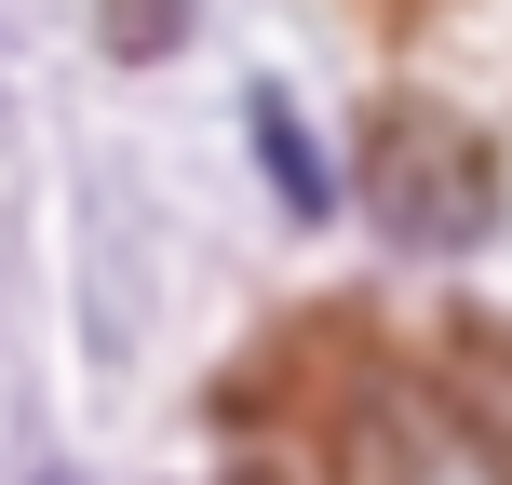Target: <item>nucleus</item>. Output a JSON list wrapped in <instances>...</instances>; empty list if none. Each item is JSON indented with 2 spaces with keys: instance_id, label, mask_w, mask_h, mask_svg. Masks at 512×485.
<instances>
[{
  "instance_id": "obj_1",
  "label": "nucleus",
  "mask_w": 512,
  "mask_h": 485,
  "mask_svg": "<svg viewBox=\"0 0 512 485\" xmlns=\"http://www.w3.org/2000/svg\"><path fill=\"white\" fill-rule=\"evenodd\" d=\"M351 189H364V216H378L391 256H472V243L499 230V162H486V135H472L459 108H418V95H391L378 122H364Z\"/></svg>"
},
{
  "instance_id": "obj_2",
  "label": "nucleus",
  "mask_w": 512,
  "mask_h": 485,
  "mask_svg": "<svg viewBox=\"0 0 512 485\" xmlns=\"http://www.w3.org/2000/svg\"><path fill=\"white\" fill-rule=\"evenodd\" d=\"M445 405H459V432L512 459V324H459V364H445Z\"/></svg>"
},
{
  "instance_id": "obj_3",
  "label": "nucleus",
  "mask_w": 512,
  "mask_h": 485,
  "mask_svg": "<svg viewBox=\"0 0 512 485\" xmlns=\"http://www.w3.org/2000/svg\"><path fill=\"white\" fill-rule=\"evenodd\" d=\"M243 122H256V162H270V189H283V216H324V162H310V135H297V108H283V95H256Z\"/></svg>"
},
{
  "instance_id": "obj_4",
  "label": "nucleus",
  "mask_w": 512,
  "mask_h": 485,
  "mask_svg": "<svg viewBox=\"0 0 512 485\" xmlns=\"http://www.w3.org/2000/svg\"><path fill=\"white\" fill-rule=\"evenodd\" d=\"M189 0H108V54H176Z\"/></svg>"
},
{
  "instance_id": "obj_5",
  "label": "nucleus",
  "mask_w": 512,
  "mask_h": 485,
  "mask_svg": "<svg viewBox=\"0 0 512 485\" xmlns=\"http://www.w3.org/2000/svg\"><path fill=\"white\" fill-rule=\"evenodd\" d=\"M243 485H270V472H243Z\"/></svg>"
}]
</instances>
